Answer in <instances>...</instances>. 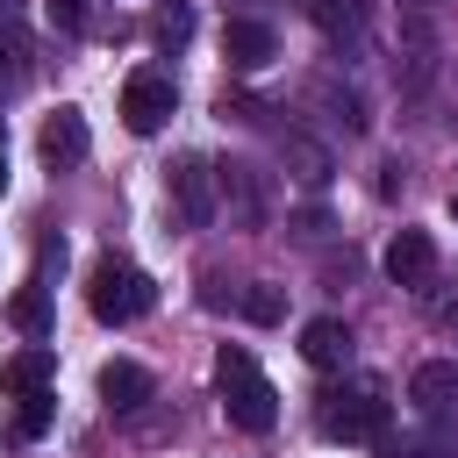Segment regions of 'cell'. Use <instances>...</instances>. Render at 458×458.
<instances>
[{"instance_id":"3","label":"cell","mask_w":458,"mask_h":458,"mask_svg":"<svg viewBox=\"0 0 458 458\" xmlns=\"http://www.w3.org/2000/svg\"><path fill=\"white\" fill-rule=\"evenodd\" d=\"M315 422H322V437H336V444H379L386 437V401H379V386H358V394H344V386H329L322 394V408H315Z\"/></svg>"},{"instance_id":"15","label":"cell","mask_w":458,"mask_h":458,"mask_svg":"<svg viewBox=\"0 0 458 458\" xmlns=\"http://www.w3.org/2000/svg\"><path fill=\"white\" fill-rule=\"evenodd\" d=\"M236 315H243V322H258V329H272V322H286V293H279V286H265V279H250V286L236 293Z\"/></svg>"},{"instance_id":"12","label":"cell","mask_w":458,"mask_h":458,"mask_svg":"<svg viewBox=\"0 0 458 458\" xmlns=\"http://www.w3.org/2000/svg\"><path fill=\"white\" fill-rule=\"evenodd\" d=\"M451 394H458V365H451V358H429V365H415V379H408V401H415V408H429V415H437Z\"/></svg>"},{"instance_id":"6","label":"cell","mask_w":458,"mask_h":458,"mask_svg":"<svg viewBox=\"0 0 458 458\" xmlns=\"http://www.w3.org/2000/svg\"><path fill=\"white\" fill-rule=\"evenodd\" d=\"M36 150H43V165H86V150H93V136H86V114L79 107H57L50 122H43V136H36Z\"/></svg>"},{"instance_id":"5","label":"cell","mask_w":458,"mask_h":458,"mask_svg":"<svg viewBox=\"0 0 458 458\" xmlns=\"http://www.w3.org/2000/svg\"><path fill=\"white\" fill-rule=\"evenodd\" d=\"M172 208H179L186 229H200V222L215 215V165H208V157H179V165H172Z\"/></svg>"},{"instance_id":"19","label":"cell","mask_w":458,"mask_h":458,"mask_svg":"<svg viewBox=\"0 0 458 458\" xmlns=\"http://www.w3.org/2000/svg\"><path fill=\"white\" fill-rule=\"evenodd\" d=\"M286 229H293L301 243H322V236H329V215H322V208H301V215H293Z\"/></svg>"},{"instance_id":"7","label":"cell","mask_w":458,"mask_h":458,"mask_svg":"<svg viewBox=\"0 0 458 458\" xmlns=\"http://www.w3.org/2000/svg\"><path fill=\"white\" fill-rule=\"evenodd\" d=\"M272 50H279V36H272L265 21H250V14L222 21V57H229L236 72H265V64H272Z\"/></svg>"},{"instance_id":"21","label":"cell","mask_w":458,"mask_h":458,"mask_svg":"<svg viewBox=\"0 0 458 458\" xmlns=\"http://www.w3.org/2000/svg\"><path fill=\"white\" fill-rule=\"evenodd\" d=\"M200 301H208V308H236V293H229V286H222V279H215V272H208V279H200Z\"/></svg>"},{"instance_id":"2","label":"cell","mask_w":458,"mask_h":458,"mask_svg":"<svg viewBox=\"0 0 458 458\" xmlns=\"http://www.w3.org/2000/svg\"><path fill=\"white\" fill-rule=\"evenodd\" d=\"M86 308H93V322H107V329L143 322V315L157 308V279H150L143 265L100 258V265H93V279H86Z\"/></svg>"},{"instance_id":"16","label":"cell","mask_w":458,"mask_h":458,"mask_svg":"<svg viewBox=\"0 0 458 458\" xmlns=\"http://www.w3.org/2000/svg\"><path fill=\"white\" fill-rule=\"evenodd\" d=\"M7 322H14L21 336H43V329H50V293H43V286H21V293L7 301Z\"/></svg>"},{"instance_id":"23","label":"cell","mask_w":458,"mask_h":458,"mask_svg":"<svg viewBox=\"0 0 458 458\" xmlns=\"http://www.w3.org/2000/svg\"><path fill=\"white\" fill-rule=\"evenodd\" d=\"M0 193H7V136H0Z\"/></svg>"},{"instance_id":"20","label":"cell","mask_w":458,"mask_h":458,"mask_svg":"<svg viewBox=\"0 0 458 458\" xmlns=\"http://www.w3.org/2000/svg\"><path fill=\"white\" fill-rule=\"evenodd\" d=\"M186 29H193L186 7H165V14H157V43H186Z\"/></svg>"},{"instance_id":"25","label":"cell","mask_w":458,"mask_h":458,"mask_svg":"<svg viewBox=\"0 0 458 458\" xmlns=\"http://www.w3.org/2000/svg\"><path fill=\"white\" fill-rule=\"evenodd\" d=\"M0 57H7V36H0Z\"/></svg>"},{"instance_id":"22","label":"cell","mask_w":458,"mask_h":458,"mask_svg":"<svg viewBox=\"0 0 458 458\" xmlns=\"http://www.w3.org/2000/svg\"><path fill=\"white\" fill-rule=\"evenodd\" d=\"M379 458H422V444H401V437H379Z\"/></svg>"},{"instance_id":"14","label":"cell","mask_w":458,"mask_h":458,"mask_svg":"<svg viewBox=\"0 0 458 458\" xmlns=\"http://www.w3.org/2000/svg\"><path fill=\"white\" fill-rule=\"evenodd\" d=\"M215 179H222V193H236V215H243V222H265V186H258L250 165H222Z\"/></svg>"},{"instance_id":"8","label":"cell","mask_w":458,"mask_h":458,"mask_svg":"<svg viewBox=\"0 0 458 458\" xmlns=\"http://www.w3.org/2000/svg\"><path fill=\"white\" fill-rule=\"evenodd\" d=\"M429 272H437L429 229H401V236L386 243V279H394V286H429Z\"/></svg>"},{"instance_id":"11","label":"cell","mask_w":458,"mask_h":458,"mask_svg":"<svg viewBox=\"0 0 458 458\" xmlns=\"http://www.w3.org/2000/svg\"><path fill=\"white\" fill-rule=\"evenodd\" d=\"M301 358H308V365H322V372H329V365H344V358H351V329H344L336 315H315V322L301 329Z\"/></svg>"},{"instance_id":"9","label":"cell","mask_w":458,"mask_h":458,"mask_svg":"<svg viewBox=\"0 0 458 458\" xmlns=\"http://www.w3.org/2000/svg\"><path fill=\"white\" fill-rule=\"evenodd\" d=\"M100 401H107L114 415H136V408L150 401V372H143L136 358H114V365H100Z\"/></svg>"},{"instance_id":"13","label":"cell","mask_w":458,"mask_h":458,"mask_svg":"<svg viewBox=\"0 0 458 458\" xmlns=\"http://www.w3.org/2000/svg\"><path fill=\"white\" fill-rule=\"evenodd\" d=\"M286 172H293L301 186L322 193V186H329V150H322L315 136H286Z\"/></svg>"},{"instance_id":"24","label":"cell","mask_w":458,"mask_h":458,"mask_svg":"<svg viewBox=\"0 0 458 458\" xmlns=\"http://www.w3.org/2000/svg\"><path fill=\"white\" fill-rule=\"evenodd\" d=\"M451 222H458V193H451Z\"/></svg>"},{"instance_id":"1","label":"cell","mask_w":458,"mask_h":458,"mask_svg":"<svg viewBox=\"0 0 458 458\" xmlns=\"http://www.w3.org/2000/svg\"><path fill=\"white\" fill-rule=\"evenodd\" d=\"M215 386H222V415H229L243 437H265V429L279 422V394H272V379L250 365V351L222 344V351H215Z\"/></svg>"},{"instance_id":"17","label":"cell","mask_w":458,"mask_h":458,"mask_svg":"<svg viewBox=\"0 0 458 458\" xmlns=\"http://www.w3.org/2000/svg\"><path fill=\"white\" fill-rule=\"evenodd\" d=\"M50 415H57V394H29V401L14 408V437H21V444H36V437L50 429Z\"/></svg>"},{"instance_id":"4","label":"cell","mask_w":458,"mask_h":458,"mask_svg":"<svg viewBox=\"0 0 458 458\" xmlns=\"http://www.w3.org/2000/svg\"><path fill=\"white\" fill-rule=\"evenodd\" d=\"M172 107H179V93L165 72H129V86H122V129L129 136H157L172 122Z\"/></svg>"},{"instance_id":"10","label":"cell","mask_w":458,"mask_h":458,"mask_svg":"<svg viewBox=\"0 0 458 458\" xmlns=\"http://www.w3.org/2000/svg\"><path fill=\"white\" fill-rule=\"evenodd\" d=\"M50 372H57V358H50L43 344H29V351H14V358L0 365V386H7L14 401H29V394H50Z\"/></svg>"},{"instance_id":"18","label":"cell","mask_w":458,"mask_h":458,"mask_svg":"<svg viewBox=\"0 0 458 458\" xmlns=\"http://www.w3.org/2000/svg\"><path fill=\"white\" fill-rule=\"evenodd\" d=\"M43 21H50L57 36H79V29H86V0H43Z\"/></svg>"}]
</instances>
